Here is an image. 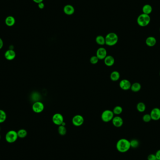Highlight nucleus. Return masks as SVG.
<instances>
[{
    "label": "nucleus",
    "mask_w": 160,
    "mask_h": 160,
    "mask_svg": "<svg viewBox=\"0 0 160 160\" xmlns=\"http://www.w3.org/2000/svg\"><path fill=\"white\" fill-rule=\"evenodd\" d=\"M137 109L140 112H143L146 110V105L143 102H139L137 105Z\"/></svg>",
    "instance_id": "23"
},
{
    "label": "nucleus",
    "mask_w": 160,
    "mask_h": 160,
    "mask_svg": "<svg viewBox=\"0 0 160 160\" xmlns=\"http://www.w3.org/2000/svg\"><path fill=\"white\" fill-rule=\"evenodd\" d=\"M4 56L6 59L8 61H12L16 58V52H15L14 50L9 49L8 50L6 51L4 54Z\"/></svg>",
    "instance_id": "11"
},
{
    "label": "nucleus",
    "mask_w": 160,
    "mask_h": 160,
    "mask_svg": "<svg viewBox=\"0 0 160 160\" xmlns=\"http://www.w3.org/2000/svg\"><path fill=\"white\" fill-rule=\"evenodd\" d=\"M7 119L6 112L3 110H0V123H3Z\"/></svg>",
    "instance_id": "25"
},
{
    "label": "nucleus",
    "mask_w": 160,
    "mask_h": 160,
    "mask_svg": "<svg viewBox=\"0 0 160 160\" xmlns=\"http://www.w3.org/2000/svg\"><path fill=\"white\" fill-rule=\"evenodd\" d=\"M58 131L59 133L61 136L65 135L67 133V129H66L65 126H64V125H59L58 129Z\"/></svg>",
    "instance_id": "24"
},
{
    "label": "nucleus",
    "mask_w": 160,
    "mask_h": 160,
    "mask_svg": "<svg viewBox=\"0 0 160 160\" xmlns=\"http://www.w3.org/2000/svg\"><path fill=\"white\" fill-rule=\"evenodd\" d=\"M1 136L0 135V139H1Z\"/></svg>",
    "instance_id": "35"
},
{
    "label": "nucleus",
    "mask_w": 160,
    "mask_h": 160,
    "mask_svg": "<svg viewBox=\"0 0 160 160\" xmlns=\"http://www.w3.org/2000/svg\"><path fill=\"white\" fill-rule=\"evenodd\" d=\"M150 115L151 116L152 120L157 121L160 119V109L158 108L153 109L150 112Z\"/></svg>",
    "instance_id": "9"
},
{
    "label": "nucleus",
    "mask_w": 160,
    "mask_h": 160,
    "mask_svg": "<svg viewBox=\"0 0 160 160\" xmlns=\"http://www.w3.org/2000/svg\"><path fill=\"white\" fill-rule=\"evenodd\" d=\"M0 131H1V127H0Z\"/></svg>",
    "instance_id": "37"
},
{
    "label": "nucleus",
    "mask_w": 160,
    "mask_h": 160,
    "mask_svg": "<svg viewBox=\"0 0 160 160\" xmlns=\"http://www.w3.org/2000/svg\"><path fill=\"white\" fill-rule=\"evenodd\" d=\"M52 121L55 125H61L64 122V117L61 114L56 113L52 117Z\"/></svg>",
    "instance_id": "7"
},
{
    "label": "nucleus",
    "mask_w": 160,
    "mask_h": 160,
    "mask_svg": "<svg viewBox=\"0 0 160 160\" xmlns=\"http://www.w3.org/2000/svg\"><path fill=\"white\" fill-rule=\"evenodd\" d=\"M155 155L156 156V159L157 160H160V149L157 151Z\"/></svg>",
    "instance_id": "31"
},
{
    "label": "nucleus",
    "mask_w": 160,
    "mask_h": 160,
    "mask_svg": "<svg viewBox=\"0 0 160 160\" xmlns=\"http://www.w3.org/2000/svg\"><path fill=\"white\" fill-rule=\"evenodd\" d=\"M104 59H105L104 62H105V64L108 67H111V66H113L115 63V59L113 57H112V56H107Z\"/></svg>",
    "instance_id": "15"
},
{
    "label": "nucleus",
    "mask_w": 160,
    "mask_h": 160,
    "mask_svg": "<svg viewBox=\"0 0 160 160\" xmlns=\"http://www.w3.org/2000/svg\"><path fill=\"white\" fill-rule=\"evenodd\" d=\"M113 112L111 110H106L103 111L101 115V119L105 122H109L114 117Z\"/></svg>",
    "instance_id": "5"
},
{
    "label": "nucleus",
    "mask_w": 160,
    "mask_h": 160,
    "mask_svg": "<svg viewBox=\"0 0 160 160\" xmlns=\"http://www.w3.org/2000/svg\"><path fill=\"white\" fill-rule=\"evenodd\" d=\"M156 39L155 37L152 36L149 37L146 39V44L148 47H154L156 44Z\"/></svg>",
    "instance_id": "16"
},
{
    "label": "nucleus",
    "mask_w": 160,
    "mask_h": 160,
    "mask_svg": "<svg viewBox=\"0 0 160 160\" xmlns=\"http://www.w3.org/2000/svg\"><path fill=\"white\" fill-rule=\"evenodd\" d=\"M3 47V39L1 38H0V50L2 49Z\"/></svg>",
    "instance_id": "33"
},
{
    "label": "nucleus",
    "mask_w": 160,
    "mask_h": 160,
    "mask_svg": "<svg viewBox=\"0 0 160 160\" xmlns=\"http://www.w3.org/2000/svg\"><path fill=\"white\" fill-rule=\"evenodd\" d=\"M38 7H39V9H43L44 7H45V4H44L43 2L39 3L38 4Z\"/></svg>",
    "instance_id": "32"
},
{
    "label": "nucleus",
    "mask_w": 160,
    "mask_h": 160,
    "mask_svg": "<svg viewBox=\"0 0 160 160\" xmlns=\"http://www.w3.org/2000/svg\"><path fill=\"white\" fill-rule=\"evenodd\" d=\"M110 78L112 81H117L120 78V74L117 71H113L110 75Z\"/></svg>",
    "instance_id": "20"
},
{
    "label": "nucleus",
    "mask_w": 160,
    "mask_h": 160,
    "mask_svg": "<svg viewBox=\"0 0 160 160\" xmlns=\"http://www.w3.org/2000/svg\"><path fill=\"white\" fill-rule=\"evenodd\" d=\"M105 44L109 46H113L117 43L119 37L117 34L114 32H110L105 37Z\"/></svg>",
    "instance_id": "2"
},
{
    "label": "nucleus",
    "mask_w": 160,
    "mask_h": 160,
    "mask_svg": "<svg viewBox=\"0 0 160 160\" xmlns=\"http://www.w3.org/2000/svg\"><path fill=\"white\" fill-rule=\"evenodd\" d=\"M98 60L99 59L97 56H93L90 59V62L92 64H96L98 62Z\"/></svg>",
    "instance_id": "29"
},
{
    "label": "nucleus",
    "mask_w": 160,
    "mask_h": 160,
    "mask_svg": "<svg viewBox=\"0 0 160 160\" xmlns=\"http://www.w3.org/2000/svg\"><path fill=\"white\" fill-rule=\"evenodd\" d=\"M131 83L129 80L127 79H123L120 81L119 83V87L121 89L124 91H127L130 89L131 87Z\"/></svg>",
    "instance_id": "10"
},
{
    "label": "nucleus",
    "mask_w": 160,
    "mask_h": 160,
    "mask_svg": "<svg viewBox=\"0 0 160 160\" xmlns=\"http://www.w3.org/2000/svg\"><path fill=\"white\" fill-rule=\"evenodd\" d=\"M142 119H143L144 122L148 123V122L151 121L152 119H151V116H150V114H146L143 116Z\"/></svg>",
    "instance_id": "28"
},
{
    "label": "nucleus",
    "mask_w": 160,
    "mask_h": 160,
    "mask_svg": "<svg viewBox=\"0 0 160 160\" xmlns=\"http://www.w3.org/2000/svg\"><path fill=\"white\" fill-rule=\"evenodd\" d=\"M130 142L131 147L133 149H136L139 146V141L137 139H133L130 141Z\"/></svg>",
    "instance_id": "27"
},
{
    "label": "nucleus",
    "mask_w": 160,
    "mask_h": 160,
    "mask_svg": "<svg viewBox=\"0 0 160 160\" xmlns=\"http://www.w3.org/2000/svg\"><path fill=\"white\" fill-rule=\"evenodd\" d=\"M96 41L97 44L99 45H103L105 44V37L102 36L101 35H99L97 36L96 39Z\"/></svg>",
    "instance_id": "22"
},
{
    "label": "nucleus",
    "mask_w": 160,
    "mask_h": 160,
    "mask_svg": "<svg viewBox=\"0 0 160 160\" xmlns=\"http://www.w3.org/2000/svg\"><path fill=\"white\" fill-rule=\"evenodd\" d=\"M142 10L143 14L149 15L152 12V7L149 4H146L142 7Z\"/></svg>",
    "instance_id": "18"
},
{
    "label": "nucleus",
    "mask_w": 160,
    "mask_h": 160,
    "mask_svg": "<svg viewBox=\"0 0 160 160\" xmlns=\"http://www.w3.org/2000/svg\"><path fill=\"white\" fill-rule=\"evenodd\" d=\"M112 123L114 127H120L123 125V119L119 116L115 117L112 119Z\"/></svg>",
    "instance_id": "13"
},
{
    "label": "nucleus",
    "mask_w": 160,
    "mask_h": 160,
    "mask_svg": "<svg viewBox=\"0 0 160 160\" xmlns=\"http://www.w3.org/2000/svg\"><path fill=\"white\" fill-rule=\"evenodd\" d=\"M32 109L34 112L37 113H39L42 112L44 110V104L42 102L37 101L32 105Z\"/></svg>",
    "instance_id": "6"
},
{
    "label": "nucleus",
    "mask_w": 160,
    "mask_h": 160,
    "mask_svg": "<svg viewBox=\"0 0 160 160\" xmlns=\"http://www.w3.org/2000/svg\"><path fill=\"white\" fill-rule=\"evenodd\" d=\"M84 121V118L81 115H76L73 117L72 123L75 127L81 126Z\"/></svg>",
    "instance_id": "8"
},
{
    "label": "nucleus",
    "mask_w": 160,
    "mask_h": 160,
    "mask_svg": "<svg viewBox=\"0 0 160 160\" xmlns=\"http://www.w3.org/2000/svg\"><path fill=\"white\" fill-rule=\"evenodd\" d=\"M156 156L155 154H150L147 156V160H156Z\"/></svg>",
    "instance_id": "30"
},
{
    "label": "nucleus",
    "mask_w": 160,
    "mask_h": 160,
    "mask_svg": "<svg viewBox=\"0 0 160 160\" xmlns=\"http://www.w3.org/2000/svg\"><path fill=\"white\" fill-rule=\"evenodd\" d=\"M75 8L74 7L70 4L65 6L63 8V12L65 14L69 16L72 15L75 13Z\"/></svg>",
    "instance_id": "14"
},
{
    "label": "nucleus",
    "mask_w": 160,
    "mask_h": 160,
    "mask_svg": "<svg viewBox=\"0 0 160 160\" xmlns=\"http://www.w3.org/2000/svg\"><path fill=\"white\" fill-rule=\"evenodd\" d=\"M107 51L103 47L98 48L97 51V56L99 59H105L107 56Z\"/></svg>",
    "instance_id": "12"
},
{
    "label": "nucleus",
    "mask_w": 160,
    "mask_h": 160,
    "mask_svg": "<svg viewBox=\"0 0 160 160\" xmlns=\"http://www.w3.org/2000/svg\"><path fill=\"white\" fill-rule=\"evenodd\" d=\"M33 1L34 3L39 4V3L43 2V0H33Z\"/></svg>",
    "instance_id": "34"
},
{
    "label": "nucleus",
    "mask_w": 160,
    "mask_h": 160,
    "mask_svg": "<svg viewBox=\"0 0 160 160\" xmlns=\"http://www.w3.org/2000/svg\"><path fill=\"white\" fill-rule=\"evenodd\" d=\"M18 138L17 132L14 130L9 131L6 134V141L9 143H13L16 142Z\"/></svg>",
    "instance_id": "4"
},
{
    "label": "nucleus",
    "mask_w": 160,
    "mask_h": 160,
    "mask_svg": "<svg viewBox=\"0 0 160 160\" xmlns=\"http://www.w3.org/2000/svg\"><path fill=\"white\" fill-rule=\"evenodd\" d=\"M5 23L7 26L11 27L15 24L16 20L15 18L12 16H8L6 18Z\"/></svg>",
    "instance_id": "17"
},
{
    "label": "nucleus",
    "mask_w": 160,
    "mask_h": 160,
    "mask_svg": "<svg viewBox=\"0 0 160 160\" xmlns=\"http://www.w3.org/2000/svg\"><path fill=\"white\" fill-rule=\"evenodd\" d=\"M18 138L21 139L25 138L27 136V132L24 129H20L17 132Z\"/></svg>",
    "instance_id": "21"
},
{
    "label": "nucleus",
    "mask_w": 160,
    "mask_h": 160,
    "mask_svg": "<svg viewBox=\"0 0 160 160\" xmlns=\"http://www.w3.org/2000/svg\"><path fill=\"white\" fill-rule=\"evenodd\" d=\"M159 75H160V73H159Z\"/></svg>",
    "instance_id": "36"
},
{
    "label": "nucleus",
    "mask_w": 160,
    "mask_h": 160,
    "mask_svg": "<svg viewBox=\"0 0 160 160\" xmlns=\"http://www.w3.org/2000/svg\"><path fill=\"white\" fill-rule=\"evenodd\" d=\"M113 112L115 115H120L123 111V109L121 106H117L114 107V108L113 110Z\"/></svg>",
    "instance_id": "26"
},
{
    "label": "nucleus",
    "mask_w": 160,
    "mask_h": 160,
    "mask_svg": "<svg viewBox=\"0 0 160 160\" xmlns=\"http://www.w3.org/2000/svg\"></svg>",
    "instance_id": "38"
},
{
    "label": "nucleus",
    "mask_w": 160,
    "mask_h": 160,
    "mask_svg": "<svg viewBox=\"0 0 160 160\" xmlns=\"http://www.w3.org/2000/svg\"><path fill=\"white\" fill-rule=\"evenodd\" d=\"M131 148L130 141L126 139H121L117 141L116 144V149L120 153L127 152Z\"/></svg>",
    "instance_id": "1"
},
{
    "label": "nucleus",
    "mask_w": 160,
    "mask_h": 160,
    "mask_svg": "<svg viewBox=\"0 0 160 160\" xmlns=\"http://www.w3.org/2000/svg\"></svg>",
    "instance_id": "39"
},
{
    "label": "nucleus",
    "mask_w": 160,
    "mask_h": 160,
    "mask_svg": "<svg viewBox=\"0 0 160 160\" xmlns=\"http://www.w3.org/2000/svg\"><path fill=\"white\" fill-rule=\"evenodd\" d=\"M141 89V84L139 83H135L131 85L130 89L132 90V91L134 92H138L140 91Z\"/></svg>",
    "instance_id": "19"
},
{
    "label": "nucleus",
    "mask_w": 160,
    "mask_h": 160,
    "mask_svg": "<svg viewBox=\"0 0 160 160\" xmlns=\"http://www.w3.org/2000/svg\"><path fill=\"white\" fill-rule=\"evenodd\" d=\"M150 20L151 18L149 15L142 13L138 17L137 22L141 27H146L149 24Z\"/></svg>",
    "instance_id": "3"
}]
</instances>
